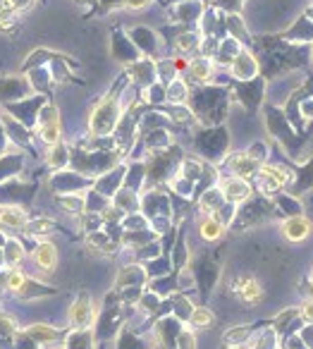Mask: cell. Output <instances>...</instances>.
<instances>
[{
	"label": "cell",
	"instance_id": "1",
	"mask_svg": "<svg viewBox=\"0 0 313 349\" xmlns=\"http://www.w3.org/2000/svg\"><path fill=\"white\" fill-rule=\"evenodd\" d=\"M232 292H234V297L242 301V304H249V306H253V304H258V301L263 299L261 282H258L253 275H249V273L237 275L234 282H232Z\"/></svg>",
	"mask_w": 313,
	"mask_h": 349
},
{
	"label": "cell",
	"instance_id": "2",
	"mask_svg": "<svg viewBox=\"0 0 313 349\" xmlns=\"http://www.w3.org/2000/svg\"><path fill=\"white\" fill-rule=\"evenodd\" d=\"M93 321H96V304H93V299H91L89 294L84 292V294H79L77 299H74V304L70 306V323H72V328L84 330V328H89Z\"/></svg>",
	"mask_w": 313,
	"mask_h": 349
},
{
	"label": "cell",
	"instance_id": "3",
	"mask_svg": "<svg viewBox=\"0 0 313 349\" xmlns=\"http://www.w3.org/2000/svg\"><path fill=\"white\" fill-rule=\"evenodd\" d=\"M256 174H258V187L263 191H275V189L285 187L287 182L292 180L289 172L285 168H278V165H261Z\"/></svg>",
	"mask_w": 313,
	"mask_h": 349
},
{
	"label": "cell",
	"instance_id": "4",
	"mask_svg": "<svg viewBox=\"0 0 313 349\" xmlns=\"http://www.w3.org/2000/svg\"><path fill=\"white\" fill-rule=\"evenodd\" d=\"M282 237L287 242H304L311 237V220L304 216H292L282 223Z\"/></svg>",
	"mask_w": 313,
	"mask_h": 349
},
{
	"label": "cell",
	"instance_id": "5",
	"mask_svg": "<svg viewBox=\"0 0 313 349\" xmlns=\"http://www.w3.org/2000/svg\"><path fill=\"white\" fill-rule=\"evenodd\" d=\"M251 196V187L249 182L244 180V177H227V180L223 182V199L230 203H242L246 201Z\"/></svg>",
	"mask_w": 313,
	"mask_h": 349
},
{
	"label": "cell",
	"instance_id": "6",
	"mask_svg": "<svg viewBox=\"0 0 313 349\" xmlns=\"http://www.w3.org/2000/svg\"><path fill=\"white\" fill-rule=\"evenodd\" d=\"M34 261H36V265H38L41 270L53 273L55 270V265H57L55 244H50V242H41V244L36 246V251H34Z\"/></svg>",
	"mask_w": 313,
	"mask_h": 349
},
{
	"label": "cell",
	"instance_id": "7",
	"mask_svg": "<svg viewBox=\"0 0 313 349\" xmlns=\"http://www.w3.org/2000/svg\"><path fill=\"white\" fill-rule=\"evenodd\" d=\"M41 139L50 146H55L60 141V120H57L55 108L46 110V118L41 120Z\"/></svg>",
	"mask_w": 313,
	"mask_h": 349
},
{
	"label": "cell",
	"instance_id": "8",
	"mask_svg": "<svg viewBox=\"0 0 313 349\" xmlns=\"http://www.w3.org/2000/svg\"><path fill=\"white\" fill-rule=\"evenodd\" d=\"M258 168H261V163L253 158V156H246V153H237L230 158V170L237 174V177H251V174H256Z\"/></svg>",
	"mask_w": 313,
	"mask_h": 349
},
{
	"label": "cell",
	"instance_id": "9",
	"mask_svg": "<svg viewBox=\"0 0 313 349\" xmlns=\"http://www.w3.org/2000/svg\"><path fill=\"white\" fill-rule=\"evenodd\" d=\"M225 232V225L220 223V218H216L213 213H206L203 220L199 223V235H201L206 242H218V239L223 237Z\"/></svg>",
	"mask_w": 313,
	"mask_h": 349
},
{
	"label": "cell",
	"instance_id": "10",
	"mask_svg": "<svg viewBox=\"0 0 313 349\" xmlns=\"http://www.w3.org/2000/svg\"><path fill=\"white\" fill-rule=\"evenodd\" d=\"M0 225H5V227H22V225H27V216L17 206H5V208H0Z\"/></svg>",
	"mask_w": 313,
	"mask_h": 349
},
{
	"label": "cell",
	"instance_id": "11",
	"mask_svg": "<svg viewBox=\"0 0 313 349\" xmlns=\"http://www.w3.org/2000/svg\"><path fill=\"white\" fill-rule=\"evenodd\" d=\"M189 318H191V325H194V328H201V330L213 328V323H216V316L210 314L208 308H194Z\"/></svg>",
	"mask_w": 313,
	"mask_h": 349
},
{
	"label": "cell",
	"instance_id": "12",
	"mask_svg": "<svg viewBox=\"0 0 313 349\" xmlns=\"http://www.w3.org/2000/svg\"><path fill=\"white\" fill-rule=\"evenodd\" d=\"M27 333H29V337H34L36 342H43V344L57 340V333L53 328H48V325H31Z\"/></svg>",
	"mask_w": 313,
	"mask_h": 349
},
{
	"label": "cell",
	"instance_id": "13",
	"mask_svg": "<svg viewBox=\"0 0 313 349\" xmlns=\"http://www.w3.org/2000/svg\"><path fill=\"white\" fill-rule=\"evenodd\" d=\"M187 70L196 82H206V79L210 77V63L208 60H194V63H189Z\"/></svg>",
	"mask_w": 313,
	"mask_h": 349
},
{
	"label": "cell",
	"instance_id": "14",
	"mask_svg": "<svg viewBox=\"0 0 313 349\" xmlns=\"http://www.w3.org/2000/svg\"><path fill=\"white\" fill-rule=\"evenodd\" d=\"M232 72H234L237 77H246V74H253L256 72V63L251 60L249 55H239L232 65Z\"/></svg>",
	"mask_w": 313,
	"mask_h": 349
},
{
	"label": "cell",
	"instance_id": "15",
	"mask_svg": "<svg viewBox=\"0 0 313 349\" xmlns=\"http://www.w3.org/2000/svg\"><path fill=\"white\" fill-rule=\"evenodd\" d=\"M27 235H34V237H41V235H48L53 230V223L50 220H34V223H27Z\"/></svg>",
	"mask_w": 313,
	"mask_h": 349
},
{
	"label": "cell",
	"instance_id": "16",
	"mask_svg": "<svg viewBox=\"0 0 313 349\" xmlns=\"http://www.w3.org/2000/svg\"><path fill=\"white\" fill-rule=\"evenodd\" d=\"M27 285V278H24V273L19 270H12L7 275V289H12V292H22Z\"/></svg>",
	"mask_w": 313,
	"mask_h": 349
},
{
	"label": "cell",
	"instance_id": "17",
	"mask_svg": "<svg viewBox=\"0 0 313 349\" xmlns=\"http://www.w3.org/2000/svg\"><path fill=\"white\" fill-rule=\"evenodd\" d=\"M22 256H24L22 246L17 244V242H7V246H5V261H7V263H12V265L19 263Z\"/></svg>",
	"mask_w": 313,
	"mask_h": 349
},
{
	"label": "cell",
	"instance_id": "18",
	"mask_svg": "<svg viewBox=\"0 0 313 349\" xmlns=\"http://www.w3.org/2000/svg\"><path fill=\"white\" fill-rule=\"evenodd\" d=\"M48 163L53 165V168H60V165H65V163H67V156H65V146L60 144V141H57L55 148H53V153H50Z\"/></svg>",
	"mask_w": 313,
	"mask_h": 349
},
{
	"label": "cell",
	"instance_id": "19",
	"mask_svg": "<svg viewBox=\"0 0 313 349\" xmlns=\"http://www.w3.org/2000/svg\"><path fill=\"white\" fill-rule=\"evenodd\" d=\"M0 333H5V335H12L14 333V323L7 316H0Z\"/></svg>",
	"mask_w": 313,
	"mask_h": 349
},
{
	"label": "cell",
	"instance_id": "20",
	"mask_svg": "<svg viewBox=\"0 0 313 349\" xmlns=\"http://www.w3.org/2000/svg\"><path fill=\"white\" fill-rule=\"evenodd\" d=\"M301 318L306 323H313V301H306V304L301 306Z\"/></svg>",
	"mask_w": 313,
	"mask_h": 349
},
{
	"label": "cell",
	"instance_id": "21",
	"mask_svg": "<svg viewBox=\"0 0 313 349\" xmlns=\"http://www.w3.org/2000/svg\"><path fill=\"white\" fill-rule=\"evenodd\" d=\"M65 206V208H74L77 210V213H82V208H84V201L82 199H72V201H67V199H63V201H60Z\"/></svg>",
	"mask_w": 313,
	"mask_h": 349
},
{
	"label": "cell",
	"instance_id": "22",
	"mask_svg": "<svg viewBox=\"0 0 313 349\" xmlns=\"http://www.w3.org/2000/svg\"><path fill=\"white\" fill-rule=\"evenodd\" d=\"M180 349H194V337L189 335V333H184L180 337Z\"/></svg>",
	"mask_w": 313,
	"mask_h": 349
},
{
	"label": "cell",
	"instance_id": "23",
	"mask_svg": "<svg viewBox=\"0 0 313 349\" xmlns=\"http://www.w3.org/2000/svg\"><path fill=\"white\" fill-rule=\"evenodd\" d=\"M191 41H194L191 36H180V41H177V48H180V50H189L191 46H194Z\"/></svg>",
	"mask_w": 313,
	"mask_h": 349
},
{
	"label": "cell",
	"instance_id": "24",
	"mask_svg": "<svg viewBox=\"0 0 313 349\" xmlns=\"http://www.w3.org/2000/svg\"><path fill=\"white\" fill-rule=\"evenodd\" d=\"M125 3H127L129 10H141V7H146L151 0H125Z\"/></svg>",
	"mask_w": 313,
	"mask_h": 349
}]
</instances>
